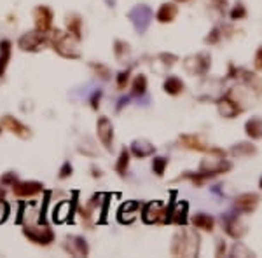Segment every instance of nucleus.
<instances>
[{"label": "nucleus", "instance_id": "nucleus-37", "mask_svg": "<svg viewBox=\"0 0 262 258\" xmlns=\"http://www.w3.org/2000/svg\"><path fill=\"white\" fill-rule=\"evenodd\" d=\"M233 255H245V257H252L254 253H250V251H248L245 246H241V244H236L234 250H233Z\"/></svg>", "mask_w": 262, "mask_h": 258}, {"label": "nucleus", "instance_id": "nucleus-25", "mask_svg": "<svg viewBox=\"0 0 262 258\" xmlns=\"http://www.w3.org/2000/svg\"><path fill=\"white\" fill-rule=\"evenodd\" d=\"M162 87H164V92H168V94H171V96H177L184 91V82L178 77H168L166 81H164V86H162Z\"/></svg>", "mask_w": 262, "mask_h": 258}, {"label": "nucleus", "instance_id": "nucleus-19", "mask_svg": "<svg viewBox=\"0 0 262 258\" xmlns=\"http://www.w3.org/2000/svg\"><path fill=\"white\" fill-rule=\"evenodd\" d=\"M177 14H178V7L175 4H162L159 7L157 14H156V18H157L159 23H171L177 18Z\"/></svg>", "mask_w": 262, "mask_h": 258}, {"label": "nucleus", "instance_id": "nucleus-32", "mask_svg": "<svg viewBox=\"0 0 262 258\" xmlns=\"http://www.w3.org/2000/svg\"><path fill=\"white\" fill-rule=\"evenodd\" d=\"M128 81H129V70L119 72V74H117V87L124 89L126 86H128Z\"/></svg>", "mask_w": 262, "mask_h": 258}, {"label": "nucleus", "instance_id": "nucleus-6", "mask_svg": "<svg viewBox=\"0 0 262 258\" xmlns=\"http://www.w3.org/2000/svg\"><path fill=\"white\" fill-rule=\"evenodd\" d=\"M23 234H25V237H28L32 243L39 244V246H48V244H51L52 241H54V234H52V230L49 229V227H42V225H25V229H23Z\"/></svg>", "mask_w": 262, "mask_h": 258}, {"label": "nucleus", "instance_id": "nucleus-30", "mask_svg": "<svg viewBox=\"0 0 262 258\" xmlns=\"http://www.w3.org/2000/svg\"><path fill=\"white\" fill-rule=\"evenodd\" d=\"M231 152H233L234 155H243V154L252 155V154H255V152H257V150H255V147H254V145H248V143H240V145H238V147H234Z\"/></svg>", "mask_w": 262, "mask_h": 258}, {"label": "nucleus", "instance_id": "nucleus-26", "mask_svg": "<svg viewBox=\"0 0 262 258\" xmlns=\"http://www.w3.org/2000/svg\"><path fill=\"white\" fill-rule=\"evenodd\" d=\"M128 166H129V152L126 148H122L117 163H115V171L119 173V176H124L126 171H128Z\"/></svg>", "mask_w": 262, "mask_h": 258}, {"label": "nucleus", "instance_id": "nucleus-2", "mask_svg": "<svg viewBox=\"0 0 262 258\" xmlns=\"http://www.w3.org/2000/svg\"><path fill=\"white\" fill-rule=\"evenodd\" d=\"M52 49L58 52L61 58L67 59H79L81 58V49H79V41L72 34L54 30L51 39Z\"/></svg>", "mask_w": 262, "mask_h": 258}, {"label": "nucleus", "instance_id": "nucleus-41", "mask_svg": "<svg viewBox=\"0 0 262 258\" xmlns=\"http://www.w3.org/2000/svg\"><path fill=\"white\" fill-rule=\"evenodd\" d=\"M4 197H5V190H4L2 187H0V201L4 199Z\"/></svg>", "mask_w": 262, "mask_h": 258}, {"label": "nucleus", "instance_id": "nucleus-20", "mask_svg": "<svg viewBox=\"0 0 262 258\" xmlns=\"http://www.w3.org/2000/svg\"><path fill=\"white\" fill-rule=\"evenodd\" d=\"M192 223H194L196 229H201V230H207V232H211L213 230V225L215 220L207 213H198L192 216Z\"/></svg>", "mask_w": 262, "mask_h": 258}, {"label": "nucleus", "instance_id": "nucleus-1", "mask_svg": "<svg viewBox=\"0 0 262 258\" xmlns=\"http://www.w3.org/2000/svg\"><path fill=\"white\" fill-rule=\"evenodd\" d=\"M200 253V237L194 230L182 229L173 236L171 255L175 257H196Z\"/></svg>", "mask_w": 262, "mask_h": 258}, {"label": "nucleus", "instance_id": "nucleus-4", "mask_svg": "<svg viewBox=\"0 0 262 258\" xmlns=\"http://www.w3.org/2000/svg\"><path fill=\"white\" fill-rule=\"evenodd\" d=\"M48 44H49V41H48V37H46V34H42L39 30H35V32H26V34L21 35L18 41V47L26 52H39Z\"/></svg>", "mask_w": 262, "mask_h": 258}, {"label": "nucleus", "instance_id": "nucleus-16", "mask_svg": "<svg viewBox=\"0 0 262 258\" xmlns=\"http://www.w3.org/2000/svg\"><path fill=\"white\" fill-rule=\"evenodd\" d=\"M187 211H189L187 201L177 203L173 210L170 211V221H173V223H177V225H185L187 223Z\"/></svg>", "mask_w": 262, "mask_h": 258}, {"label": "nucleus", "instance_id": "nucleus-8", "mask_svg": "<svg viewBox=\"0 0 262 258\" xmlns=\"http://www.w3.org/2000/svg\"><path fill=\"white\" fill-rule=\"evenodd\" d=\"M52 19H54V16H52V11L48 5H37V7L34 9L35 28H37L39 32H42V34H48L49 30H51Z\"/></svg>", "mask_w": 262, "mask_h": 258}, {"label": "nucleus", "instance_id": "nucleus-21", "mask_svg": "<svg viewBox=\"0 0 262 258\" xmlns=\"http://www.w3.org/2000/svg\"><path fill=\"white\" fill-rule=\"evenodd\" d=\"M67 30H68V34H72L75 39H77V41H81L82 39V19H81V16H77V14L67 16Z\"/></svg>", "mask_w": 262, "mask_h": 258}, {"label": "nucleus", "instance_id": "nucleus-23", "mask_svg": "<svg viewBox=\"0 0 262 258\" xmlns=\"http://www.w3.org/2000/svg\"><path fill=\"white\" fill-rule=\"evenodd\" d=\"M245 131L252 140H259L262 138V119L259 117H252L250 121H247L245 124Z\"/></svg>", "mask_w": 262, "mask_h": 258}, {"label": "nucleus", "instance_id": "nucleus-31", "mask_svg": "<svg viewBox=\"0 0 262 258\" xmlns=\"http://www.w3.org/2000/svg\"><path fill=\"white\" fill-rule=\"evenodd\" d=\"M91 68L96 72V75H100L104 81H108V79H110V70H108L105 65H102V63H91Z\"/></svg>", "mask_w": 262, "mask_h": 258}, {"label": "nucleus", "instance_id": "nucleus-14", "mask_svg": "<svg viewBox=\"0 0 262 258\" xmlns=\"http://www.w3.org/2000/svg\"><path fill=\"white\" fill-rule=\"evenodd\" d=\"M225 232L231 237H234V239H238V237H241L247 232V227L236 215H231V216H225Z\"/></svg>", "mask_w": 262, "mask_h": 258}, {"label": "nucleus", "instance_id": "nucleus-17", "mask_svg": "<svg viewBox=\"0 0 262 258\" xmlns=\"http://www.w3.org/2000/svg\"><path fill=\"white\" fill-rule=\"evenodd\" d=\"M154 150H156L154 145L147 140H135L133 143H131V152H133V155L138 159L149 157V155L154 154Z\"/></svg>", "mask_w": 262, "mask_h": 258}, {"label": "nucleus", "instance_id": "nucleus-43", "mask_svg": "<svg viewBox=\"0 0 262 258\" xmlns=\"http://www.w3.org/2000/svg\"><path fill=\"white\" fill-rule=\"evenodd\" d=\"M178 2H185V0H178Z\"/></svg>", "mask_w": 262, "mask_h": 258}, {"label": "nucleus", "instance_id": "nucleus-15", "mask_svg": "<svg viewBox=\"0 0 262 258\" xmlns=\"http://www.w3.org/2000/svg\"><path fill=\"white\" fill-rule=\"evenodd\" d=\"M259 206V196L257 194H241L236 199V210L243 213H252Z\"/></svg>", "mask_w": 262, "mask_h": 258}, {"label": "nucleus", "instance_id": "nucleus-42", "mask_svg": "<svg viewBox=\"0 0 262 258\" xmlns=\"http://www.w3.org/2000/svg\"><path fill=\"white\" fill-rule=\"evenodd\" d=\"M261 188H262V178H261Z\"/></svg>", "mask_w": 262, "mask_h": 258}, {"label": "nucleus", "instance_id": "nucleus-35", "mask_svg": "<svg viewBox=\"0 0 262 258\" xmlns=\"http://www.w3.org/2000/svg\"><path fill=\"white\" fill-rule=\"evenodd\" d=\"M9 218V204L4 203V199L0 201V223H4Z\"/></svg>", "mask_w": 262, "mask_h": 258}, {"label": "nucleus", "instance_id": "nucleus-33", "mask_svg": "<svg viewBox=\"0 0 262 258\" xmlns=\"http://www.w3.org/2000/svg\"><path fill=\"white\" fill-rule=\"evenodd\" d=\"M16 181H18V176H16L14 173H11V171H9V173H5L4 176L0 178V183L5 185V187H7V185H11V187H12Z\"/></svg>", "mask_w": 262, "mask_h": 258}, {"label": "nucleus", "instance_id": "nucleus-36", "mask_svg": "<svg viewBox=\"0 0 262 258\" xmlns=\"http://www.w3.org/2000/svg\"><path fill=\"white\" fill-rule=\"evenodd\" d=\"M72 164L70 163H65L61 166V170H59V178H61V180H65V178H68L72 174Z\"/></svg>", "mask_w": 262, "mask_h": 258}, {"label": "nucleus", "instance_id": "nucleus-18", "mask_svg": "<svg viewBox=\"0 0 262 258\" xmlns=\"http://www.w3.org/2000/svg\"><path fill=\"white\" fill-rule=\"evenodd\" d=\"M140 208V204L131 201V203H126L122 204V208L119 210V221L121 223H131V221L137 218V210Z\"/></svg>", "mask_w": 262, "mask_h": 258}, {"label": "nucleus", "instance_id": "nucleus-11", "mask_svg": "<svg viewBox=\"0 0 262 258\" xmlns=\"http://www.w3.org/2000/svg\"><path fill=\"white\" fill-rule=\"evenodd\" d=\"M12 192L16 197H34L44 192V185L41 181H16L12 185Z\"/></svg>", "mask_w": 262, "mask_h": 258}, {"label": "nucleus", "instance_id": "nucleus-10", "mask_svg": "<svg viewBox=\"0 0 262 258\" xmlns=\"http://www.w3.org/2000/svg\"><path fill=\"white\" fill-rule=\"evenodd\" d=\"M0 128L11 131L12 134H16V136L21 138V140H28V138L32 136L30 128H26L25 124H21L18 119L11 117V115H4V117H2V121H0Z\"/></svg>", "mask_w": 262, "mask_h": 258}, {"label": "nucleus", "instance_id": "nucleus-27", "mask_svg": "<svg viewBox=\"0 0 262 258\" xmlns=\"http://www.w3.org/2000/svg\"><path fill=\"white\" fill-rule=\"evenodd\" d=\"M114 54L119 61H126L131 54V49H129V44L122 41H115V47H114Z\"/></svg>", "mask_w": 262, "mask_h": 258}, {"label": "nucleus", "instance_id": "nucleus-39", "mask_svg": "<svg viewBox=\"0 0 262 258\" xmlns=\"http://www.w3.org/2000/svg\"><path fill=\"white\" fill-rule=\"evenodd\" d=\"M218 37H220L218 30H213V32H211V35H208V37L205 39V42H207V44H215V42L218 41Z\"/></svg>", "mask_w": 262, "mask_h": 258}, {"label": "nucleus", "instance_id": "nucleus-40", "mask_svg": "<svg viewBox=\"0 0 262 258\" xmlns=\"http://www.w3.org/2000/svg\"><path fill=\"white\" fill-rule=\"evenodd\" d=\"M255 67H257V68H262V47L259 49L257 56H255Z\"/></svg>", "mask_w": 262, "mask_h": 258}, {"label": "nucleus", "instance_id": "nucleus-22", "mask_svg": "<svg viewBox=\"0 0 262 258\" xmlns=\"http://www.w3.org/2000/svg\"><path fill=\"white\" fill-rule=\"evenodd\" d=\"M180 143L184 145L185 148H189V150H196V152L207 150V145H205L198 136H194V134H184V136H180Z\"/></svg>", "mask_w": 262, "mask_h": 258}, {"label": "nucleus", "instance_id": "nucleus-13", "mask_svg": "<svg viewBox=\"0 0 262 258\" xmlns=\"http://www.w3.org/2000/svg\"><path fill=\"white\" fill-rule=\"evenodd\" d=\"M241 110H243V108H241L233 98H229V96H224V98L218 100V112H220L222 117L233 119V117H236Z\"/></svg>", "mask_w": 262, "mask_h": 258}, {"label": "nucleus", "instance_id": "nucleus-7", "mask_svg": "<svg viewBox=\"0 0 262 258\" xmlns=\"http://www.w3.org/2000/svg\"><path fill=\"white\" fill-rule=\"evenodd\" d=\"M128 18L131 19V23H133L135 30H137L138 34H144L145 30L149 28V25H151L152 11L147 5H137V7H133L128 12Z\"/></svg>", "mask_w": 262, "mask_h": 258}, {"label": "nucleus", "instance_id": "nucleus-34", "mask_svg": "<svg viewBox=\"0 0 262 258\" xmlns=\"http://www.w3.org/2000/svg\"><path fill=\"white\" fill-rule=\"evenodd\" d=\"M245 16H247V9L243 7V5H236V7L233 9V12H231V18L233 19H243Z\"/></svg>", "mask_w": 262, "mask_h": 258}, {"label": "nucleus", "instance_id": "nucleus-29", "mask_svg": "<svg viewBox=\"0 0 262 258\" xmlns=\"http://www.w3.org/2000/svg\"><path fill=\"white\" fill-rule=\"evenodd\" d=\"M168 166V159L166 157H154L152 159V171H154L157 176L164 174V170Z\"/></svg>", "mask_w": 262, "mask_h": 258}, {"label": "nucleus", "instance_id": "nucleus-24", "mask_svg": "<svg viewBox=\"0 0 262 258\" xmlns=\"http://www.w3.org/2000/svg\"><path fill=\"white\" fill-rule=\"evenodd\" d=\"M11 59V42L2 41L0 42V77L5 74V68Z\"/></svg>", "mask_w": 262, "mask_h": 258}, {"label": "nucleus", "instance_id": "nucleus-5", "mask_svg": "<svg viewBox=\"0 0 262 258\" xmlns=\"http://www.w3.org/2000/svg\"><path fill=\"white\" fill-rule=\"evenodd\" d=\"M211 65V58L207 52H198V54L187 56L184 59V68L191 75H205Z\"/></svg>", "mask_w": 262, "mask_h": 258}, {"label": "nucleus", "instance_id": "nucleus-3", "mask_svg": "<svg viewBox=\"0 0 262 258\" xmlns=\"http://www.w3.org/2000/svg\"><path fill=\"white\" fill-rule=\"evenodd\" d=\"M170 211L164 203L161 201H152V203L145 204L144 211H142V220L145 223H170Z\"/></svg>", "mask_w": 262, "mask_h": 258}, {"label": "nucleus", "instance_id": "nucleus-12", "mask_svg": "<svg viewBox=\"0 0 262 258\" xmlns=\"http://www.w3.org/2000/svg\"><path fill=\"white\" fill-rule=\"evenodd\" d=\"M65 251L72 257H88L89 253V246L86 243L84 237H79V236H70L65 239V244H63Z\"/></svg>", "mask_w": 262, "mask_h": 258}, {"label": "nucleus", "instance_id": "nucleus-28", "mask_svg": "<svg viewBox=\"0 0 262 258\" xmlns=\"http://www.w3.org/2000/svg\"><path fill=\"white\" fill-rule=\"evenodd\" d=\"M145 91H147V77H145V75H138L133 81L131 92H133L135 96H144Z\"/></svg>", "mask_w": 262, "mask_h": 258}, {"label": "nucleus", "instance_id": "nucleus-9", "mask_svg": "<svg viewBox=\"0 0 262 258\" xmlns=\"http://www.w3.org/2000/svg\"><path fill=\"white\" fill-rule=\"evenodd\" d=\"M96 133H98V140L102 141L107 150H112V143H114V126L108 121V117H100L96 122Z\"/></svg>", "mask_w": 262, "mask_h": 258}, {"label": "nucleus", "instance_id": "nucleus-38", "mask_svg": "<svg viewBox=\"0 0 262 258\" xmlns=\"http://www.w3.org/2000/svg\"><path fill=\"white\" fill-rule=\"evenodd\" d=\"M100 100H102V91H96L95 94L91 96V107L95 108V110L100 107Z\"/></svg>", "mask_w": 262, "mask_h": 258}]
</instances>
